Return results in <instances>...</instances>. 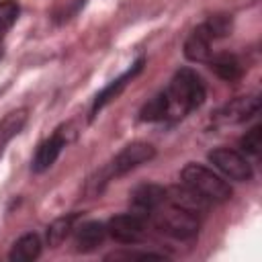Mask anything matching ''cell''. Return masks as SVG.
I'll use <instances>...</instances> for the list:
<instances>
[{
	"label": "cell",
	"instance_id": "6da1fadb",
	"mask_svg": "<svg viewBox=\"0 0 262 262\" xmlns=\"http://www.w3.org/2000/svg\"><path fill=\"white\" fill-rule=\"evenodd\" d=\"M162 94L166 100V119L176 121L205 102V84L199 74L182 68L174 74L170 86Z\"/></svg>",
	"mask_w": 262,
	"mask_h": 262
},
{
	"label": "cell",
	"instance_id": "7a4b0ae2",
	"mask_svg": "<svg viewBox=\"0 0 262 262\" xmlns=\"http://www.w3.org/2000/svg\"><path fill=\"white\" fill-rule=\"evenodd\" d=\"M229 29H231V20L225 14L211 16L209 20H205L190 33V37L184 43V55L190 61H209L211 43L215 39L229 35Z\"/></svg>",
	"mask_w": 262,
	"mask_h": 262
},
{
	"label": "cell",
	"instance_id": "3957f363",
	"mask_svg": "<svg viewBox=\"0 0 262 262\" xmlns=\"http://www.w3.org/2000/svg\"><path fill=\"white\" fill-rule=\"evenodd\" d=\"M151 215H154L156 227L176 239H190L199 233V227H201L199 215H194L186 209H180L168 201H164Z\"/></svg>",
	"mask_w": 262,
	"mask_h": 262
},
{
	"label": "cell",
	"instance_id": "277c9868",
	"mask_svg": "<svg viewBox=\"0 0 262 262\" xmlns=\"http://www.w3.org/2000/svg\"><path fill=\"white\" fill-rule=\"evenodd\" d=\"M182 184L196 190L209 203H223L231 199V186L213 170L201 164H188L182 170Z\"/></svg>",
	"mask_w": 262,
	"mask_h": 262
},
{
	"label": "cell",
	"instance_id": "5b68a950",
	"mask_svg": "<svg viewBox=\"0 0 262 262\" xmlns=\"http://www.w3.org/2000/svg\"><path fill=\"white\" fill-rule=\"evenodd\" d=\"M154 156H156V149H154V145H149V143L135 141V143L125 145V147L115 156V160L108 164V168L104 170L102 182H106V180L113 178V176H123V174H127L129 170H133V168H137V166L149 162Z\"/></svg>",
	"mask_w": 262,
	"mask_h": 262
},
{
	"label": "cell",
	"instance_id": "8992f818",
	"mask_svg": "<svg viewBox=\"0 0 262 262\" xmlns=\"http://www.w3.org/2000/svg\"><path fill=\"white\" fill-rule=\"evenodd\" d=\"M209 162L227 178L231 180H239L246 182L252 178V166L246 160V156H242L235 149L229 147H217L209 154Z\"/></svg>",
	"mask_w": 262,
	"mask_h": 262
},
{
	"label": "cell",
	"instance_id": "52a82bcc",
	"mask_svg": "<svg viewBox=\"0 0 262 262\" xmlns=\"http://www.w3.org/2000/svg\"><path fill=\"white\" fill-rule=\"evenodd\" d=\"M145 217L137 215V213H123V215H115L108 223H106V233L121 242V244H137L141 242L143 233H145Z\"/></svg>",
	"mask_w": 262,
	"mask_h": 262
},
{
	"label": "cell",
	"instance_id": "ba28073f",
	"mask_svg": "<svg viewBox=\"0 0 262 262\" xmlns=\"http://www.w3.org/2000/svg\"><path fill=\"white\" fill-rule=\"evenodd\" d=\"M260 108V98L258 96H239V98H233L229 100L225 106H221L213 121L215 125H237V123H244L246 119L254 117Z\"/></svg>",
	"mask_w": 262,
	"mask_h": 262
},
{
	"label": "cell",
	"instance_id": "9c48e42d",
	"mask_svg": "<svg viewBox=\"0 0 262 262\" xmlns=\"http://www.w3.org/2000/svg\"><path fill=\"white\" fill-rule=\"evenodd\" d=\"M164 201H166V188H162L158 184H143V186L135 188L131 194L133 213H137L141 217L151 215Z\"/></svg>",
	"mask_w": 262,
	"mask_h": 262
},
{
	"label": "cell",
	"instance_id": "30bf717a",
	"mask_svg": "<svg viewBox=\"0 0 262 262\" xmlns=\"http://www.w3.org/2000/svg\"><path fill=\"white\" fill-rule=\"evenodd\" d=\"M166 201L180 207V209H186L194 215H203L207 209H209V201L205 196H201L196 190H192L190 186L182 184V186H172V188H166Z\"/></svg>",
	"mask_w": 262,
	"mask_h": 262
},
{
	"label": "cell",
	"instance_id": "8fae6325",
	"mask_svg": "<svg viewBox=\"0 0 262 262\" xmlns=\"http://www.w3.org/2000/svg\"><path fill=\"white\" fill-rule=\"evenodd\" d=\"M66 141H68V139L63 137L61 131H55L49 139H45V141L37 147V154H35V158H33V170H35V172L47 170V168L57 160V156L61 154Z\"/></svg>",
	"mask_w": 262,
	"mask_h": 262
},
{
	"label": "cell",
	"instance_id": "7c38bea8",
	"mask_svg": "<svg viewBox=\"0 0 262 262\" xmlns=\"http://www.w3.org/2000/svg\"><path fill=\"white\" fill-rule=\"evenodd\" d=\"M104 235H106V225L98 221H86L80 227H76L74 244L78 252H92L104 242Z\"/></svg>",
	"mask_w": 262,
	"mask_h": 262
},
{
	"label": "cell",
	"instance_id": "4fadbf2b",
	"mask_svg": "<svg viewBox=\"0 0 262 262\" xmlns=\"http://www.w3.org/2000/svg\"><path fill=\"white\" fill-rule=\"evenodd\" d=\"M141 68H143V59H137V61L133 63V68H131V70H127V72H125L121 78H117L115 82H111V84H108V86H106V88H104V90H102V92H100V94L94 98V104H92V115H90V117H94V115H96V113H98V111H100V108H102V106H104L108 100L117 98V96L121 94V90H123V88L129 84V80H133V78H135V76L141 72Z\"/></svg>",
	"mask_w": 262,
	"mask_h": 262
},
{
	"label": "cell",
	"instance_id": "5bb4252c",
	"mask_svg": "<svg viewBox=\"0 0 262 262\" xmlns=\"http://www.w3.org/2000/svg\"><path fill=\"white\" fill-rule=\"evenodd\" d=\"M39 254H41V239H39V235L25 233V235H20L14 242L8 258L12 262H31V260L39 258Z\"/></svg>",
	"mask_w": 262,
	"mask_h": 262
},
{
	"label": "cell",
	"instance_id": "9a60e30c",
	"mask_svg": "<svg viewBox=\"0 0 262 262\" xmlns=\"http://www.w3.org/2000/svg\"><path fill=\"white\" fill-rule=\"evenodd\" d=\"M211 70H215V74L227 82H233L242 76V66L237 61L235 55L231 53H219V55H211L209 57Z\"/></svg>",
	"mask_w": 262,
	"mask_h": 262
},
{
	"label": "cell",
	"instance_id": "2e32d148",
	"mask_svg": "<svg viewBox=\"0 0 262 262\" xmlns=\"http://www.w3.org/2000/svg\"><path fill=\"white\" fill-rule=\"evenodd\" d=\"M27 123V111L25 108H18V111H12L8 113L2 121H0V156L6 147V143L20 133V129L25 127Z\"/></svg>",
	"mask_w": 262,
	"mask_h": 262
},
{
	"label": "cell",
	"instance_id": "e0dca14e",
	"mask_svg": "<svg viewBox=\"0 0 262 262\" xmlns=\"http://www.w3.org/2000/svg\"><path fill=\"white\" fill-rule=\"evenodd\" d=\"M72 225H74V215L61 217V219L53 221V223L49 225V229H47V239H49V244H51V246H59V244L68 237V233L74 229Z\"/></svg>",
	"mask_w": 262,
	"mask_h": 262
},
{
	"label": "cell",
	"instance_id": "ac0fdd59",
	"mask_svg": "<svg viewBox=\"0 0 262 262\" xmlns=\"http://www.w3.org/2000/svg\"><path fill=\"white\" fill-rule=\"evenodd\" d=\"M18 4L14 0H4L0 2V39L6 35V31H10V27L16 23L18 18Z\"/></svg>",
	"mask_w": 262,
	"mask_h": 262
},
{
	"label": "cell",
	"instance_id": "d6986e66",
	"mask_svg": "<svg viewBox=\"0 0 262 262\" xmlns=\"http://www.w3.org/2000/svg\"><path fill=\"white\" fill-rule=\"evenodd\" d=\"M164 119H166V100L164 94L160 92L141 108V121H164Z\"/></svg>",
	"mask_w": 262,
	"mask_h": 262
},
{
	"label": "cell",
	"instance_id": "ffe728a7",
	"mask_svg": "<svg viewBox=\"0 0 262 262\" xmlns=\"http://www.w3.org/2000/svg\"><path fill=\"white\" fill-rule=\"evenodd\" d=\"M239 147L244 149V151H248V154H258L260 151V147H262V131H260V127L256 125L254 129H250L242 139H239Z\"/></svg>",
	"mask_w": 262,
	"mask_h": 262
}]
</instances>
